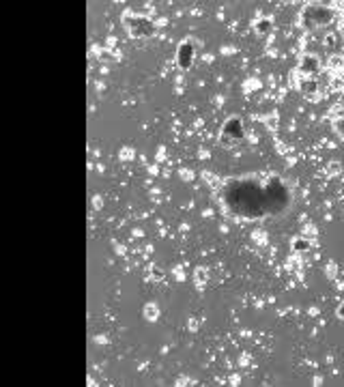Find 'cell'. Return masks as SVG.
<instances>
[{
	"instance_id": "obj_2",
	"label": "cell",
	"mask_w": 344,
	"mask_h": 387,
	"mask_svg": "<svg viewBox=\"0 0 344 387\" xmlns=\"http://www.w3.org/2000/svg\"><path fill=\"white\" fill-rule=\"evenodd\" d=\"M123 24L127 28V33L133 39H151L155 35V24L153 19L147 15H138V13H125L123 15Z\"/></svg>"
},
{
	"instance_id": "obj_8",
	"label": "cell",
	"mask_w": 344,
	"mask_h": 387,
	"mask_svg": "<svg viewBox=\"0 0 344 387\" xmlns=\"http://www.w3.org/2000/svg\"><path fill=\"white\" fill-rule=\"evenodd\" d=\"M310 241L308 239H304V237H297L295 241H293V249L295 252H299V254H306V252H310Z\"/></svg>"
},
{
	"instance_id": "obj_13",
	"label": "cell",
	"mask_w": 344,
	"mask_h": 387,
	"mask_svg": "<svg viewBox=\"0 0 344 387\" xmlns=\"http://www.w3.org/2000/svg\"><path fill=\"white\" fill-rule=\"evenodd\" d=\"M196 280H198V282H200V284H202V282H207V280H209V276L204 274V269H198V271H196Z\"/></svg>"
},
{
	"instance_id": "obj_11",
	"label": "cell",
	"mask_w": 344,
	"mask_h": 387,
	"mask_svg": "<svg viewBox=\"0 0 344 387\" xmlns=\"http://www.w3.org/2000/svg\"><path fill=\"white\" fill-rule=\"evenodd\" d=\"M329 114H331V119H333V121L344 119V106H342V103H340V106H333V110H331Z\"/></svg>"
},
{
	"instance_id": "obj_12",
	"label": "cell",
	"mask_w": 344,
	"mask_h": 387,
	"mask_svg": "<svg viewBox=\"0 0 344 387\" xmlns=\"http://www.w3.org/2000/svg\"><path fill=\"white\" fill-rule=\"evenodd\" d=\"M333 131H336L340 138L344 140V119H338V121H333Z\"/></svg>"
},
{
	"instance_id": "obj_14",
	"label": "cell",
	"mask_w": 344,
	"mask_h": 387,
	"mask_svg": "<svg viewBox=\"0 0 344 387\" xmlns=\"http://www.w3.org/2000/svg\"><path fill=\"white\" fill-rule=\"evenodd\" d=\"M336 314H338V318H342V321H344V301H342L340 306H338V310H336Z\"/></svg>"
},
{
	"instance_id": "obj_3",
	"label": "cell",
	"mask_w": 344,
	"mask_h": 387,
	"mask_svg": "<svg viewBox=\"0 0 344 387\" xmlns=\"http://www.w3.org/2000/svg\"><path fill=\"white\" fill-rule=\"evenodd\" d=\"M320 60L318 56L314 54H304L299 60V67H297V73H301V76H306V78H316V73L320 71Z\"/></svg>"
},
{
	"instance_id": "obj_9",
	"label": "cell",
	"mask_w": 344,
	"mask_h": 387,
	"mask_svg": "<svg viewBox=\"0 0 344 387\" xmlns=\"http://www.w3.org/2000/svg\"><path fill=\"white\" fill-rule=\"evenodd\" d=\"M327 67L333 69V71L344 69V58H342V56H331V58L327 60Z\"/></svg>"
},
{
	"instance_id": "obj_6",
	"label": "cell",
	"mask_w": 344,
	"mask_h": 387,
	"mask_svg": "<svg viewBox=\"0 0 344 387\" xmlns=\"http://www.w3.org/2000/svg\"><path fill=\"white\" fill-rule=\"evenodd\" d=\"M297 88L304 93V95L312 97V95H316V90H318V80L316 78H306V76H301L297 80Z\"/></svg>"
},
{
	"instance_id": "obj_5",
	"label": "cell",
	"mask_w": 344,
	"mask_h": 387,
	"mask_svg": "<svg viewBox=\"0 0 344 387\" xmlns=\"http://www.w3.org/2000/svg\"><path fill=\"white\" fill-rule=\"evenodd\" d=\"M194 58H196L194 43H190V41H183V43L179 45V50H176V62H179V67H181L183 71L192 69Z\"/></svg>"
},
{
	"instance_id": "obj_17",
	"label": "cell",
	"mask_w": 344,
	"mask_h": 387,
	"mask_svg": "<svg viewBox=\"0 0 344 387\" xmlns=\"http://www.w3.org/2000/svg\"><path fill=\"white\" fill-rule=\"evenodd\" d=\"M340 170V164H336V162H333L331 166H329V172H338Z\"/></svg>"
},
{
	"instance_id": "obj_1",
	"label": "cell",
	"mask_w": 344,
	"mask_h": 387,
	"mask_svg": "<svg viewBox=\"0 0 344 387\" xmlns=\"http://www.w3.org/2000/svg\"><path fill=\"white\" fill-rule=\"evenodd\" d=\"M333 9L325 7V5H306L301 9V24L308 30H316V28H325L333 22Z\"/></svg>"
},
{
	"instance_id": "obj_4",
	"label": "cell",
	"mask_w": 344,
	"mask_h": 387,
	"mask_svg": "<svg viewBox=\"0 0 344 387\" xmlns=\"http://www.w3.org/2000/svg\"><path fill=\"white\" fill-rule=\"evenodd\" d=\"M241 138H243V123L235 117L228 119V123L224 125V131H222V142L226 140V144H233Z\"/></svg>"
},
{
	"instance_id": "obj_15",
	"label": "cell",
	"mask_w": 344,
	"mask_h": 387,
	"mask_svg": "<svg viewBox=\"0 0 344 387\" xmlns=\"http://www.w3.org/2000/svg\"><path fill=\"white\" fill-rule=\"evenodd\" d=\"M151 271H153V276H155V278H164V271H162L159 267H153Z\"/></svg>"
},
{
	"instance_id": "obj_16",
	"label": "cell",
	"mask_w": 344,
	"mask_h": 387,
	"mask_svg": "<svg viewBox=\"0 0 344 387\" xmlns=\"http://www.w3.org/2000/svg\"><path fill=\"white\" fill-rule=\"evenodd\" d=\"M325 45H329V48H333V45H336V37H333V35H329V37H327V41H325Z\"/></svg>"
},
{
	"instance_id": "obj_7",
	"label": "cell",
	"mask_w": 344,
	"mask_h": 387,
	"mask_svg": "<svg viewBox=\"0 0 344 387\" xmlns=\"http://www.w3.org/2000/svg\"><path fill=\"white\" fill-rule=\"evenodd\" d=\"M254 30L258 35L267 37V35H271V30H273V22H271L269 17H263V19H258V22L254 24Z\"/></svg>"
},
{
	"instance_id": "obj_10",
	"label": "cell",
	"mask_w": 344,
	"mask_h": 387,
	"mask_svg": "<svg viewBox=\"0 0 344 387\" xmlns=\"http://www.w3.org/2000/svg\"><path fill=\"white\" fill-rule=\"evenodd\" d=\"M329 86H331V90L342 93V90H344V76H336V78H331Z\"/></svg>"
}]
</instances>
